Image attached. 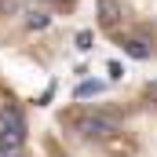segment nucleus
Listing matches in <instances>:
<instances>
[{
	"label": "nucleus",
	"mask_w": 157,
	"mask_h": 157,
	"mask_svg": "<svg viewBox=\"0 0 157 157\" xmlns=\"http://www.w3.org/2000/svg\"><path fill=\"white\" fill-rule=\"evenodd\" d=\"M77 128H80V135H95V139H113V135H117V121L102 117V113H88V117H80Z\"/></svg>",
	"instance_id": "f257e3e1"
},
{
	"label": "nucleus",
	"mask_w": 157,
	"mask_h": 157,
	"mask_svg": "<svg viewBox=\"0 0 157 157\" xmlns=\"http://www.w3.org/2000/svg\"><path fill=\"white\" fill-rule=\"evenodd\" d=\"M0 124L7 128V135H11L15 143H22V135H26V121H22V113H18L15 106H0Z\"/></svg>",
	"instance_id": "f03ea898"
},
{
	"label": "nucleus",
	"mask_w": 157,
	"mask_h": 157,
	"mask_svg": "<svg viewBox=\"0 0 157 157\" xmlns=\"http://www.w3.org/2000/svg\"><path fill=\"white\" fill-rule=\"evenodd\" d=\"M121 48H124V55H132L135 62H146V59H150V44H146L143 37H132V40H124Z\"/></svg>",
	"instance_id": "7ed1b4c3"
},
{
	"label": "nucleus",
	"mask_w": 157,
	"mask_h": 157,
	"mask_svg": "<svg viewBox=\"0 0 157 157\" xmlns=\"http://www.w3.org/2000/svg\"><path fill=\"white\" fill-rule=\"evenodd\" d=\"M99 15H102V26L113 29L117 18H121V4H117V0H99Z\"/></svg>",
	"instance_id": "20e7f679"
},
{
	"label": "nucleus",
	"mask_w": 157,
	"mask_h": 157,
	"mask_svg": "<svg viewBox=\"0 0 157 157\" xmlns=\"http://www.w3.org/2000/svg\"><path fill=\"white\" fill-rule=\"evenodd\" d=\"M102 91H106V84H102V80H84V84H77V91H73V95H77V99H91V95H102Z\"/></svg>",
	"instance_id": "39448f33"
},
{
	"label": "nucleus",
	"mask_w": 157,
	"mask_h": 157,
	"mask_svg": "<svg viewBox=\"0 0 157 157\" xmlns=\"http://www.w3.org/2000/svg\"><path fill=\"white\" fill-rule=\"evenodd\" d=\"M26 26H29V29H48V26H51V15H44V11H29Z\"/></svg>",
	"instance_id": "423d86ee"
},
{
	"label": "nucleus",
	"mask_w": 157,
	"mask_h": 157,
	"mask_svg": "<svg viewBox=\"0 0 157 157\" xmlns=\"http://www.w3.org/2000/svg\"><path fill=\"white\" fill-rule=\"evenodd\" d=\"M0 157H22V143H4L0 146Z\"/></svg>",
	"instance_id": "0eeeda50"
},
{
	"label": "nucleus",
	"mask_w": 157,
	"mask_h": 157,
	"mask_svg": "<svg viewBox=\"0 0 157 157\" xmlns=\"http://www.w3.org/2000/svg\"><path fill=\"white\" fill-rule=\"evenodd\" d=\"M77 48H80V51H88V48H91V33H88V29L77 33Z\"/></svg>",
	"instance_id": "6e6552de"
},
{
	"label": "nucleus",
	"mask_w": 157,
	"mask_h": 157,
	"mask_svg": "<svg viewBox=\"0 0 157 157\" xmlns=\"http://www.w3.org/2000/svg\"><path fill=\"white\" fill-rule=\"evenodd\" d=\"M110 77H113V80L124 77V66H121V62H110Z\"/></svg>",
	"instance_id": "1a4fd4ad"
}]
</instances>
